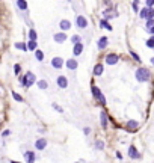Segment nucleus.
<instances>
[{
	"mask_svg": "<svg viewBox=\"0 0 154 163\" xmlns=\"http://www.w3.org/2000/svg\"><path fill=\"white\" fill-rule=\"evenodd\" d=\"M134 77H136V80H138V82L143 83V82H148V80H150V77H151V71H150L148 68H143V67H141V68L136 70V72H134Z\"/></svg>",
	"mask_w": 154,
	"mask_h": 163,
	"instance_id": "f257e3e1",
	"label": "nucleus"
},
{
	"mask_svg": "<svg viewBox=\"0 0 154 163\" xmlns=\"http://www.w3.org/2000/svg\"><path fill=\"white\" fill-rule=\"evenodd\" d=\"M92 95H94V98L97 100V101L101 104V106H104L106 104V98H104V95H103V92L100 91V88H97V86H92Z\"/></svg>",
	"mask_w": 154,
	"mask_h": 163,
	"instance_id": "f03ea898",
	"label": "nucleus"
},
{
	"mask_svg": "<svg viewBox=\"0 0 154 163\" xmlns=\"http://www.w3.org/2000/svg\"><path fill=\"white\" fill-rule=\"evenodd\" d=\"M88 24H89V21H88V18L85 15H77L76 17V27H77V29L83 30V29L88 27Z\"/></svg>",
	"mask_w": 154,
	"mask_h": 163,
	"instance_id": "7ed1b4c3",
	"label": "nucleus"
},
{
	"mask_svg": "<svg viewBox=\"0 0 154 163\" xmlns=\"http://www.w3.org/2000/svg\"><path fill=\"white\" fill-rule=\"evenodd\" d=\"M63 65H65V60H63L60 56H54L51 59V67H53V70H60Z\"/></svg>",
	"mask_w": 154,
	"mask_h": 163,
	"instance_id": "20e7f679",
	"label": "nucleus"
},
{
	"mask_svg": "<svg viewBox=\"0 0 154 163\" xmlns=\"http://www.w3.org/2000/svg\"><path fill=\"white\" fill-rule=\"evenodd\" d=\"M104 60H106L107 65H116V63L120 62V56L115 54V53H109L107 56L104 58Z\"/></svg>",
	"mask_w": 154,
	"mask_h": 163,
	"instance_id": "39448f33",
	"label": "nucleus"
},
{
	"mask_svg": "<svg viewBox=\"0 0 154 163\" xmlns=\"http://www.w3.org/2000/svg\"><path fill=\"white\" fill-rule=\"evenodd\" d=\"M47 143H49V141H47V139L39 138V139H36V141H35V148L38 150V151H42V150L47 148Z\"/></svg>",
	"mask_w": 154,
	"mask_h": 163,
	"instance_id": "423d86ee",
	"label": "nucleus"
},
{
	"mask_svg": "<svg viewBox=\"0 0 154 163\" xmlns=\"http://www.w3.org/2000/svg\"><path fill=\"white\" fill-rule=\"evenodd\" d=\"M56 85H58L60 89H67V88H68V79H67L65 76H58Z\"/></svg>",
	"mask_w": 154,
	"mask_h": 163,
	"instance_id": "0eeeda50",
	"label": "nucleus"
},
{
	"mask_svg": "<svg viewBox=\"0 0 154 163\" xmlns=\"http://www.w3.org/2000/svg\"><path fill=\"white\" fill-rule=\"evenodd\" d=\"M53 39L56 44H62V42H65L67 41V33H63V32H58V33H54L53 35Z\"/></svg>",
	"mask_w": 154,
	"mask_h": 163,
	"instance_id": "6e6552de",
	"label": "nucleus"
},
{
	"mask_svg": "<svg viewBox=\"0 0 154 163\" xmlns=\"http://www.w3.org/2000/svg\"><path fill=\"white\" fill-rule=\"evenodd\" d=\"M83 50H85V44L83 42L76 44L74 47H72V56H80V54L83 53Z\"/></svg>",
	"mask_w": 154,
	"mask_h": 163,
	"instance_id": "1a4fd4ad",
	"label": "nucleus"
},
{
	"mask_svg": "<svg viewBox=\"0 0 154 163\" xmlns=\"http://www.w3.org/2000/svg\"><path fill=\"white\" fill-rule=\"evenodd\" d=\"M65 67H67L68 70H71V71H74V70H77V67H79V62H77V59L71 58V59L65 60Z\"/></svg>",
	"mask_w": 154,
	"mask_h": 163,
	"instance_id": "9d476101",
	"label": "nucleus"
},
{
	"mask_svg": "<svg viewBox=\"0 0 154 163\" xmlns=\"http://www.w3.org/2000/svg\"><path fill=\"white\" fill-rule=\"evenodd\" d=\"M24 160H26V163H35L36 162V152L26 151L24 152Z\"/></svg>",
	"mask_w": 154,
	"mask_h": 163,
	"instance_id": "9b49d317",
	"label": "nucleus"
},
{
	"mask_svg": "<svg viewBox=\"0 0 154 163\" xmlns=\"http://www.w3.org/2000/svg\"><path fill=\"white\" fill-rule=\"evenodd\" d=\"M129 157L133 159V160H138L141 157V154L138 152V150H136L134 145H130V147H129Z\"/></svg>",
	"mask_w": 154,
	"mask_h": 163,
	"instance_id": "f8f14e48",
	"label": "nucleus"
},
{
	"mask_svg": "<svg viewBox=\"0 0 154 163\" xmlns=\"http://www.w3.org/2000/svg\"><path fill=\"white\" fill-rule=\"evenodd\" d=\"M107 45H109V38H107V36H101V38L98 39V42H97L98 50H104Z\"/></svg>",
	"mask_w": 154,
	"mask_h": 163,
	"instance_id": "ddd939ff",
	"label": "nucleus"
},
{
	"mask_svg": "<svg viewBox=\"0 0 154 163\" xmlns=\"http://www.w3.org/2000/svg\"><path fill=\"white\" fill-rule=\"evenodd\" d=\"M26 76H27V86H26V88H30L32 85L36 83V76L33 74L32 71H27V72H26Z\"/></svg>",
	"mask_w": 154,
	"mask_h": 163,
	"instance_id": "4468645a",
	"label": "nucleus"
},
{
	"mask_svg": "<svg viewBox=\"0 0 154 163\" xmlns=\"http://www.w3.org/2000/svg\"><path fill=\"white\" fill-rule=\"evenodd\" d=\"M59 27H60V30L65 33L67 30L71 29V21H70V20H60V21H59Z\"/></svg>",
	"mask_w": 154,
	"mask_h": 163,
	"instance_id": "2eb2a0df",
	"label": "nucleus"
},
{
	"mask_svg": "<svg viewBox=\"0 0 154 163\" xmlns=\"http://www.w3.org/2000/svg\"><path fill=\"white\" fill-rule=\"evenodd\" d=\"M107 113L104 112V110H101V112H100V122H101V127H103V129H107Z\"/></svg>",
	"mask_w": 154,
	"mask_h": 163,
	"instance_id": "dca6fc26",
	"label": "nucleus"
},
{
	"mask_svg": "<svg viewBox=\"0 0 154 163\" xmlns=\"http://www.w3.org/2000/svg\"><path fill=\"white\" fill-rule=\"evenodd\" d=\"M138 127H139V122H138V121H133V119L127 121V129H129L130 131H134V130H138Z\"/></svg>",
	"mask_w": 154,
	"mask_h": 163,
	"instance_id": "f3484780",
	"label": "nucleus"
},
{
	"mask_svg": "<svg viewBox=\"0 0 154 163\" xmlns=\"http://www.w3.org/2000/svg\"><path fill=\"white\" fill-rule=\"evenodd\" d=\"M103 71H104L103 65H101V63H97V65L94 67V76H101Z\"/></svg>",
	"mask_w": 154,
	"mask_h": 163,
	"instance_id": "a211bd4d",
	"label": "nucleus"
},
{
	"mask_svg": "<svg viewBox=\"0 0 154 163\" xmlns=\"http://www.w3.org/2000/svg\"><path fill=\"white\" fill-rule=\"evenodd\" d=\"M148 11H150V8H142L141 9V12H139L141 20H147V18H148Z\"/></svg>",
	"mask_w": 154,
	"mask_h": 163,
	"instance_id": "6ab92c4d",
	"label": "nucleus"
},
{
	"mask_svg": "<svg viewBox=\"0 0 154 163\" xmlns=\"http://www.w3.org/2000/svg\"><path fill=\"white\" fill-rule=\"evenodd\" d=\"M15 5L18 6V9H21V11H26L27 9V2H24V0H17Z\"/></svg>",
	"mask_w": 154,
	"mask_h": 163,
	"instance_id": "aec40b11",
	"label": "nucleus"
},
{
	"mask_svg": "<svg viewBox=\"0 0 154 163\" xmlns=\"http://www.w3.org/2000/svg\"><path fill=\"white\" fill-rule=\"evenodd\" d=\"M38 39V33H36L35 29H30L29 30V41H36Z\"/></svg>",
	"mask_w": 154,
	"mask_h": 163,
	"instance_id": "412c9836",
	"label": "nucleus"
},
{
	"mask_svg": "<svg viewBox=\"0 0 154 163\" xmlns=\"http://www.w3.org/2000/svg\"><path fill=\"white\" fill-rule=\"evenodd\" d=\"M35 58H36V60L42 62V60H44V53H42L39 48H36V50H35Z\"/></svg>",
	"mask_w": 154,
	"mask_h": 163,
	"instance_id": "4be33fe9",
	"label": "nucleus"
},
{
	"mask_svg": "<svg viewBox=\"0 0 154 163\" xmlns=\"http://www.w3.org/2000/svg\"><path fill=\"white\" fill-rule=\"evenodd\" d=\"M15 48H17V50L27 51V44H24V42H15Z\"/></svg>",
	"mask_w": 154,
	"mask_h": 163,
	"instance_id": "5701e85b",
	"label": "nucleus"
},
{
	"mask_svg": "<svg viewBox=\"0 0 154 163\" xmlns=\"http://www.w3.org/2000/svg\"><path fill=\"white\" fill-rule=\"evenodd\" d=\"M71 42H72V45L82 42V36H80V35H72V36H71Z\"/></svg>",
	"mask_w": 154,
	"mask_h": 163,
	"instance_id": "b1692460",
	"label": "nucleus"
},
{
	"mask_svg": "<svg viewBox=\"0 0 154 163\" xmlns=\"http://www.w3.org/2000/svg\"><path fill=\"white\" fill-rule=\"evenodd\" d=\"M100 27H104V29H107V30H112V26L107 23V20H101V21H100Z\"/></svg>",
	"mask_w": 154,
	"mask_h": 163,
	"instance_id": "393cba45",
	"label": "nucleus"
},
{
	"mask_svg": "<svg viewBox=\"0 0 154 163\" xmlns=\"http://www.w3.org/2000/svg\"><path fill=\"white\" fill-rule=\"evenodd\" d=\"M27 50L35 51L36 50V41H29V42H27Z\"/></svg>",
	"mask_w": 154,
	"mask_h": 163,
	"instance_id": "a878e982",
	"label": "nucleus"
},
{
	"mask_svg": "<svg viewBox=\"0 0 154 163\" xmlns=\"http://www.w3.org/2000/svg\"><path fill=\"white\" fill-rule=\"evenodd\" d=\"M38 88H39V89H47V88H49V83H47L45 80H39V82H38Z\"/></svg>",
	"mask_w": 154,
	"mask_h": 163,
	"instance_id": "bb28decb",
	"label": "nucleus"
},
{
	"mask_svg": "<svg viewBox=\"0 0 154 163\" xmlns=\"http://www.w3.org/2000/svg\"><path fill=\"white\" fill-rule=\"evenodd\" d=\"M12 98L15 100V101H18V103H23V101H24V98H23L21 95H18L17 92H12Z\"/></svg>",
	"mask_w": 154,
	"mask_h": 163,
	"instance_id": "cd10ccee",
	"label": "nucleus"
},
{
	"mask_svg": "<svg viewBox=\"0 0 154 163\" xmlns=\"http://www.w3.org/2000/svg\"><path fill=\"white\" fill-rule=\"evenodd\" d=\"M20 86H24V88L27 86V76L26 74L20 77Z\"/></svg>",
	"mask_w": 154,
	"mask_h": 163,
	"instance_id": "c85d7f7f",
	"label": "nucleus"
},
{
	"mask_svg": "<svg viewBox=\"0 0 154 163\" xmlns=\"http://www.w3.org/2000/svg\"><path fill=\"white\" fill-rule=\"evenodd\" d=\"M95 148H97V150H103V148H104V142H103V141H97V142H95Z\"/></svg>",
	"mask_w": 154,
	"mask_h": 163,
	"instance_id": "c756f323",
	"label": "nucleus"
},
{
	"mask_svg": "<svg viewBox=\"0 0 154 163\" xmlns=\"http://www.w3.org/2000/svg\"><path fill=\"white\" fill-rule=\"evenodd\" d=\"M147 47H150V48H154V36H151V38L147 41Z\"/></svg>",
	"mask_w": 154,
	"mask_h": 163,
	"instance_id": "7c9ffc66",
	"label": "nucleus"
},
{
	"mask_svg": "<svg viewBox=\"0 0 154 163\" xmlns=\"http://www.w3.org/2000/svg\"><path fill=\"white\" fill-rule=\"evenodd\" d=\"M20 71H21V65H20V63H15V65H14V72H15V74H20Z\"/></svg>",
	"mask_w": 154,
	"mask_h": 163,
	"instance_id": "2f4dec72",
	"label": "nucleus"
},
{
	"mask_svg": "<svg viewBox=\"0 0 154 163\" xmlns=\"http://www.w3.org/2000/svg\"><path fill=\"white\" fill-rule=\"evenodd\" d=\"M145 26H147V30H150L151 27L154 26V18H153V20H147V24H145Z\"/></svg>",
	"mask_w": 154,
	"mask_h": 163,
	"instance_id": "473e14b6",
	"label": "nucleus"
},
{
	"mask_svg": "<svg viewBox=\"0 0 154 163\" xmlns=\"http://www.w3.org/2000/svg\"><path fill=\"white\" fill-rule=\"evenodd\" d=\"M153 18H154V9L151 8L148 11V18H147V20H153Z\"/></svg>",
	"mask_w": 154,
	"mask_h": 163,
	"instance_id": "72a5a7b5",
	"label": "nucleus"
},
{
	"mask_svg": "<svg viewBox=\"0 0 154 163\" xmlns=\"http://www.w3.org/2000/svg\"><path fill=\"white\" fill-rule=\"evenodd\" d=\"M130 54H131V56H133V59H134V60H138V62H141V58H139V56H138V54H136V53H134L133 50L130 51Z\"/></svg>",
	"mask_w": 154,
	"mask_h": 163,
	"instance_id": "f704fd0d",
	"label": "nucleus"
},
{
	"mask_svg": "<svg viewBox=\"0 0 154 163\" xmlns=\"http://www.w3.org/2000/svg\"><path fill=\"white\" fill-rule=\"evenodd\" d=\"M131 6H133V11H134V12H138V11H139V8H138V6H139V3H138V2H133V3H131Z\"/></svg>",
	"mask_w": 154,
	"mask_h": 163,
	"instance_id": "c9c22d12",
	"label": "nucleus"
},
{
	"mask_svg": "<svg viewBox=\"0 0 154 163\" xmlns=\"http://www.w3.org/2000/svg\"><path fill=\"white\" fill-rule=\"evenodd\" d=\"M145 5H147V8L151 9V6H154V0H147V2H145Z\"/></svg>",
	"mask_w": 154,
	"mask_h": 163,
	"instance_id": "e433bc0d",
	"label": "nucleus"
},
{
	"mask_svg": "<svg viewBox=\"0 0 154 163\" xmlns=\"http://www.w3.org/2000/svg\"><path fill=\"white\" fill-rule=\"evenodd\" d=\"M53 107H54V109H56V110H58V112H60V113L63 112V110H62V107H59L58 104H54V103H53Z\"/></svg>",
	"mask_w": 154,
	"mask_h": 163,
	"instance_id": "4c0bfd02",
	"label": "nucleus"
},
{
	"mask_svg": "<svg viewBox=\"0 0 154 163\" xmlns=\"http://www.w3.org/2000/svg\"><path fill=\"white\" fill-rule=\"evenodd\" d=\"M83 133H85V134H89V133H91V129H89V127H85V129H83Z\"/></svg>",
	"mask_w": 154,
	"mask_h": 163,
	"instance_id": "58836bf2",
	"label": "nucleus"
},
{
	"mask_svg": "<svg viewBox=\"0 0 154 163\" xmlns=\"http://www.w3.org/2000/svg\"><path fill=\"white\" fill-rule=\"evenodd\" d=\"M148 32H150V33H151V35H153V36H154V26H153V27H151V29H150V30H148Z\"/></svg>",
	"mask_w": 154,
	"mask_h": 163,
	"instance_id": "ea45409f",
	"label": "nucleus"
},
{
	"mask_svg": "<svg viewBox=\"0 0 154 163\" xmlns=\"http://www.w3.org/2000/svg\"><path fill=\"white\" fill-rule=\"evenodd\" d=\"M9 133H11V131H9V130H5V131H3V136H8Z\"/></svg>",
	"mask_w": 154,
	"mask_h": 163,
	"instance_id": "a19ab883",
	"label": "nucleus"
},
{
	"mask_svg": "<svg viewBox=\"0 0 154 163\" xmlns=\"http://www.w3.org/2000/svg\"><path fill=\"white\" fill-rule=\"evenodd\" d=\"M11 163H20V162H15V160H11Z\"/></svg>",
	"mask_w": 154,
	"mask_h": 163,
	"instance_id": "79ce46f5",
	"label": "nucleus"
},
{
	"mask_svg": "<svg viewBox=\"0 0 154 163\" xmlns=\"http://www.w3.org/2000/svg\"><path fill=\"white\" fill-rule=\"evenodd\" d=\"M151 63H153V65H154V58H153V59H151Z\"/></svg>",
	"mask_w": 154,
	"mask_h": 163,
	"instance_id": "37998d69",
	"label": "nucleus"
},
{
	"mask_svg": "<svg viewBox=\"0 0 154 163\" xmlns=\"http://www.w3.org/2000/svg\"><path fill=\"white\" fill-rule=\"evenodd\" d=\"M0 95H2V89H0Z\"/></svg>",
	"mask_w": 154,
	"mask_h": 163,
	"instance_id": "c03bdc74",
	"label": "nucleus"
},
{
	"mask_svg": "<svg viewBox=\"0 0 154 163\" xmlns=\"http://www.w3.org/2000/svg\"><path fill=\"white\" fill-rule=\"evenodd\" d=\"M0 122H2V118H0Z\"/></svg>",
	"mask_w": 154,
	"mask_h": 163,
	"instance_id": "a18cd8bd",
	"label": "nucleus"
},
{
	"mask_svg": "<svg viewBox=\"0 0 154 163\" xmlns=\"http://www.w3.org/2000/svg\"><path fill=\"white\" fill-rule=\"evenodd\" d=\"M74 163H79V162H74Z\"/></svg>",
	"mask_w": 154,
	"mask_h": 163,
	"instance_id": "49530a36",
	"label": "nucleus"
}]
</instances>
